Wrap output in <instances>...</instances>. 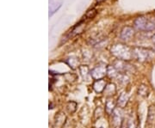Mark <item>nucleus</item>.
Returning a JSON list of instances; mask_svg holds the SVG:
<instances>
[{
  "label": "nucleus",
  "mask_w": 155,
  "mask_h": 128,
  "mask_svg": "<svg viewBox=\"0 0 155 128\" xmlns=\"http://www.w3.org/2000/svg\"><path fill=\"white\" fill-rule=\"evenodd\" d=\"M135 27L145 31H152L155 29V22L146 17H140L134 21Z\"/></svg>",
  "instance_id": "1"
},
{
  "label": "nucleus",
  "mask_w": 155,
  "mask_h": 128,
  "mask_svg": "<svg viewBox=\"0 0 155 128\" xmlns=\"http://www.w3.org/2000/svg\"><path fill=\"white\" fill-rule=\"evenodd\" d=\"M134 53L136 56V59L140 61H147V59H150L153 55L152 51L144 48H136Z\"/></svg>",
  "instance_id": "2"
},
{
  "label": "nucleus",
  "mask_w": 155,
  "mask_h": 128,
  "mask_svg": "<svg viewBox=\"0 0 155 128\" xmlns=\"http://www.w3.org/2000/svg\"><path fill=\"white\" fill-rule=\"evenodd\" d=\"M134 34V29L133 28L130 27H125L122 30L121 33V37L122 40H129Z\"/></svg>",
  "instance_id": "3"
},
{
  "label": "nucleus",
  "mask_w": 155,
  "mask_h": 128,
  "mask_svg": "<svg viewBox=\"0 0 155 128\" xmlns=\"http://www.w3.org/2000/svg\"><path fill=\"white\" fill-rule=\"evenodd\" d=\"M97 11L96 9H91V10H90V11H87V13L85 14V17L90 18V19H92V18L95 17V16L97 15Z\"/></svg>",
  "instance_id": "4"
},
{
  "label": "nucleus",
  "mask_w": 155,
  "mask_h": 128,
  "mask_svg": "<svg viewBox=\"0 0 155 128\" xmlns=\"http://www.w3.org/2000/svg\"><path fill=\"white\" fill-rule=\"evenodd\" d=\"M96 1H97V4H101V3L104 2L105 0H96Z\"/></svg>",
  "instance_id": "5"
},
{
  "label": "nucleus",
  "mask_w": 155,
  "mask_h": 128,
  "mask_svg": "<svg viewBox=\"0 0 155 128\" xmlns=\"http://www.w3.org/2000/svg\"><path fill=\"white\" fill-rule=\"evenodd\" d=\"M153 43H155V34L153 36Z\"/></svg>",
  "instance_id": "6"
}]
</instances>
